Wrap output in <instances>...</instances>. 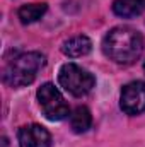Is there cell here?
<instances>
[{
	"label": "cell",
	"instance_id": "6da1fadb",
	"mask_svg": "<svg viewBox=\"0 0 145 147\" xmlns=\"http://www.w3.org/2000/svg\"><path fill=\"white\" fill-rule=\"evenodd\" d=\"M144 50V38L138 31L119 26L111 29L103 39V51L109 60L128 65L133 63Z\"/></svg>",
	"mask_w": 145,
	"mask_h": 147
},
{
	"label": "cell",
	"instance_id": "7a4b0ae2",
	"mask_svg": "<svg viewBox=\"0 0 145 147\" xmlns=\"http://www.w3.org/2000/svg\"><path fill=\"white\" fill-rule=\"evenodd\" d=\"M44 65V57L36 51L22 53L15 57L3 70V82L10 87H24L29 86L38 72Z\"/></svg>",
	"mask_w": 145,
	"mask_h": 147
},
{
	"label": "cell",
	"instance_id": "3957f363",
	"mask_svg": "<svg viewBox=\"0 0 145 147\" xmlns=\"http://www.w3.org/2000/svg\"><path fill=\"white\" fill-rule=\"evenodd\" d=\"M58 82L67 92L80 98V96H85L87 92L92 91L96 79L89 70H85V69L79 67L77 63L70 62V63L62 65V69L58 72Z\"/></svg>",
	"mask_w": 145,
	"mask_h": 147
},
{
	"label": "cell",
	"instance_id": "277c9868",
	"mask_svg": "<svg viewBox=\"0 0 145 147\" xmlns=\"http://www.w3.org/2000/svg\"><path fill=\"white\" fill-rule=\"evenodd\" d=\"M39 108L43 111V115L51 120V121H60L63 118L68 116V105L65 101V98L62 96V92L50 82L43 84L36 92Z\"/></svg>",
	"mask_w": 145,
	"mask_h": 147
},
{
	"label": "cell",
	"instance_id": "5b68a950",
	"mask_svg": "<svg viewBox=\"0 0 145 147\" xmlns=\"http://www.w3.org/2000/svg\"><path fill=\"white\" fill-rule=\"evenodd\" d=\"M119 106L126 115H140L145 111V82L135 80L123 87Z\"/></svg>",
	"mask_w": 145,
	"mask_h": 147
},
{
	"label": "cell",
	"instance_id": "8992f818",
	"mask_svg": "<svg viewBox=\"0 0 145 147\" xmlns=\"http://www.w3.org/2000/svg\"><path fill=\"white\" fill-rule=\"evenodd\" d=\"M51 135L41 125H26L19 130V147H50Z\"/></svg>",
	"mask_w": 145,
	"mask_h": 147
},
{
	"label": "cell",
	"instance_id": "52a82bcc",
	"mask_svg": "<svg viewBox=\"0 0 145 147\" xmlns=\"http://www.w3.org/2000/svg\"><path fill=\"white\" fill-rule=\"evenodd\" d=\"M91 50H92V41L87 36H73L68 41H65L62 46V51L70 58L85 57L87 53H91Z\"/></svg>",
	"mask_w": 145,
	"mask_h": 147
},
{
	"label": "cell",
	"instance_id": "ba28073f",
	"mask_svg": "<svg viewBox=\"0 0 145 147\" xmlns=\"http://www.w3.org/2000/svg\"><path fill=\"white\" fill-rule=\"evenodd\" d=\"M145 10V0H114L113 2V12L118 17L132 19L140 16Z\"/></svg>",
	"mask_w": 145,
	"mask_h": 147
},
{
	"label": "cell",
	"instance_id": "9c48e42d",
	"mask_svg": "<svg viewBox=\"0 0 145 147\" xmlns=\"http://www.w3.org/2000/svg\"><path fill=\"white\" fill-rule=\"evenodd\" d=\"M92 123V115L85 106H79L75 108L73 113L70 115V127L75 134H84L91 128Z\"/></svg>",
	"mask_w": 145,
	"mask_h": 147
},
{
	"label": "cell",
	"instance_id": "30bf717a",
	"mask_svg": "<svg viewBox=\"0 0 145 147\" xmlns=\"http://www.w3.org/2000/svg\"><path fill=\"white\" fill-rule=\"evenodd\" d=\"M44 12H46V3H28L19 9L17 16L22 24H33L44 16Z\"/></svg>",
	"mask_w": 145,
	"mask_h": 147
},
{
	"label": "cell",
	"instance_id": "8fae6325",
	"mask_svg": "<svg viewBox=\"0 0 145 147\" xmlns=\"http://www.w3.org/2000/svg\"><path fill=\"white\" fill-rule=\"evenodd\" d=\"M144 72H145V63H144Z\"/></svg>",
	"mask_w": 145,
	"mask_h": 147
}]
</instances>
